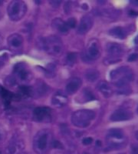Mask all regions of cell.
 Returning a JSON list of instances; mask_svg holds the SVG:
<instances>
[{
	"mask_svg": "<svg viewBox=\"0 0 138 154\" xmlns=\"http://www.w3.org/2000/svg\"><path fill=\"white\" fill-rule=\"evenodd\" d=\"M110 79L118 88H124L133 81V72L128 67H120L110 72Z\"/></svg>",
	"mask_w": 138,
	"mask_h": 154,
	"instance_id": "1",
	"label": "cell"
},
{
	"mask_svg": "<svg viewBox=\"0 0 138 154\" xmlns=\"http://www.w3.org/2000/svg\"><path fill=\"white\" fill-rule=\"evenodd\" d=\"M95 112L90 109H80L75 111L72 116L74 126L79 128H85L90 126L95 118Z\"/></svg>",
	"mask_w": 138,
	"mask_h": 154,
	"instance_id": "2",
	"label": "cell"
},
{
	"mask_svg": "<svg viewBox=\"0 0 138 154\" xmlns=\"http://www.w3.org/2000/svg\"><path fill=\"white\" fill-rule=\"evenodd\" d=\"M40 45L46 53L52 56H58L61 54L63 49V45L61 39L55 35H51L42 39Z\"/></svg>",
	"mask_w": 138,
	"mask_h": 154,
	"instance_id": "3",
	"label": "cell"
},
{
	"mask_svg": "<svg viewBox=\"0 0 138 154\" xmlns=\"http://www.w3.org/2000/svg\"><path fill=\"white\" fill-rule=\"evenodd\" d=\"M27 11L26 5L21 0H14L9 4L7 8L8 16L12 21L20 20L25 15Z\"/></svg>",
	"mask_w": 138,
	"mask_h": 154,
	"instance_id": "4",
	"label": "cell"
},
{
	"mask_svg": "<svg viewBox=\"0 0 138 154\" xmlns=\"http://www.w3.org/2000/svg\"><path fill=\"white\" fill-rule=\"evenodd\" d=\"M110 149H118L124 144V133L119 129H111L107 133Z\"/></svg>",
	"mask_w": 138,
	"mask_h": 154,
	"instance_id": "5",
	"label": "cell"
},
{
	"mask_svg": "<svg viewBox=\"0 0 138 154\" xmlns=\"http://www.w3.org/2000/svg\"><path fill=\"white\" fill-rule=\"evenodd\" d=\"M48 143V133L46 130L39 132L34 140V148L38 152H42L47 148Z\"/></svg>",
	"mask_w": 138,
	"mask_h": 154,
	"instance_id": "6",
	"label": "cell"
},
{
	"mask_svg": "<svg viewBox=\"0 0 138 154\" xmlns=\"http://www.w3.org/2000/svg\"><path fill=\"white\" fill-rule=\"evenodd\" d=\"M100 56V50L97 42H91L82 54V60L84 62H92L96 60Z\"/></svg>",
	"mask_w": 138,
	"mask_h": 154,
	"instance_id": "7",
	"label": "cell"
},
{
	"mask_svg": "<svg viewBox=\"0 0 138 154\" xmlns=\"http://www.w3.org/2000/svg\"><path fill=\"white\" fill-rule=\"evenodd\" d=\"M51 109L49 107H36L33 111V118L38 122H48L51 119Z\"/></svg>",
	"mask_w": 138,
	"mask_h": 154,
	"instance_id": "8",
	"label": "cell"
},
{
	"mask_svg": "<svg viewBox=\"0 0 138 154\" xmlns=\"http://www.w3.org/2000/svg\"><path fill=\"white\" fill-rule=\"evenodd\" d=\"M14 72L17 78L22 82H26L31 78V72L27 66L23 63H19L15 66Z\"/></svg>",
	"mask_w": 138,
	"mask_h": 154,
	"instance_id": "9",
	"label": "cell"
},
{
	"mask_svg": "<svg viewBox=\"0 0 138 154\" xmlns=\"http://www.w3.org/2000/svg\"><path fill=\"white\" fill-rule=\"evenodd\" d=\"M93 18L89 15H85L83 16L81 19L80 23H79L78 28V32L79 34L84 35L86 34L90 29H91L93 26Z\"/></svg>",
	"mask_w": 138,
	"mask_h": 154,
	"instance_id": "10",
	"label": "cell"
},
{
	"mask_svg": "<svg viewBox=\"0 0 138 154\" xmlns=\"http://www.w3.org/2000/svg\"><path fill=\"white\" fill-rule=\"evenodd\" d=\"M132 116L133 115L130 111L124 109H119L110 115V119L113 122H121V121L128 120L131 119Z\"/></svg>",
	"mask_w": 138,
	"mask_h": 154,
	"instance_id": "11",
	"label": "cell"
},
{
	"mask_svg": "<svg viewBox=\"0 0 138 154\" xmlns=\"http://www.w3.org/2000/svg\"><path fill=\"white\" fill-rule=\"evenodd\" d=\"M24 149V143L22 140H15L5 148V154H20Z\"/></svg>",
	"mask_w": 138,
	"mask_h": 154,
	"instance_id": "12",
	"label": "cell"
},
{
	"mask_svg": "<svg viewBox=\"0 0 138 154\" xmlns=\"http://www.w3.org/2000/svg\"><path fill=\"white\" fill-rule=\"evenodd\" d=\"M81 86V80L78 77H73L67 82L65 90L68 94H74Z\"/></svg>",
	"mask_w": 138,
	"mask_h": 154,
	"instance_id": "13",
	"label": "cell"
},
{
	"mask_svg": "<svg viewBox=\"0 0 138 154\" xmlns=\"http://www.w3.org/2000/svg\"><path fill=\"white\" fill-rule=\"evenodd\" d=\"M68 103V97L66 95L63 94L61 92L56 93L51 98V103L54 106L61 108L65 106Z\"/></svg>",
	"mask_w": 138,
	"mask_h": 154,
	"instance_id": "14",
	"label": "cell"
},
{
	"mask_svg": "<svg viewBox=\"0 0 138 154\" xmlns=\"http://www.w3.org/2000/svg\"><path fill=\"white\" fill-rule=\"evenodd\" d=\"M23 38L21 35L17 33L12 34L8 38V44L12 49H19L22 46Z\"/></svg>",
	"mask_w": 138,
	"mask_h": 154,
	"instance_id": "15",
	"label": "cell"
},
{
	"mask_svg": "<svg viewBox=\"0 0 138 154\" xmlns=\"http://www.w3.org/2000/svg\"><path fill=\"white\" fill-rule=\"evenodd\" d=\"M107 53H109L111 57L116 58L117 56H121L123 53H124V48L119 45V44L115 43V42H111L107 45Z\"/></svg>",
	"mask_w": 138,
	"mask_h": 154,
	"instance_id": "16",
	"label": "cell"
},
{
	"mask_svg": "<svg viewBox=\"0 0 138 154\" xmlns=\"http://www.w3.org/2000/svg\"><path fill=\"white\" fill-rule=\"evenodd\" d=\"M52 27L61 34H66L68 32V26L66 22L60 18H56L52 21Z\"/></svg>",
	"mask_w": 138,
	"mask_h": 154,
	"instance_id": "17",
	"label": "cell"
},
{
	"mask_svg": "<svg viewBox=\"0 0 138 154\" xmlns=\"http://www.w3.org/2000/svg\"><path fill=\"white\" fill-rule=\"evenodd\" d=\"M98 89L99 92L103 95L104 97L107 98L110 97L112 94V89L110 86L107 82H104V81H101L98 84Z\"/></svg>",
	"mask_w": 138,
	"mask_h": 154,
	"instance_id": "18",
	"label": "cell"
},
{
	"mask_svg": "<svg viewBox=\"0 0 138 154\" xmlns=\"http://www.w3.org/2000/svg\"><path fill=\"white\" fill-rule=\"evenodd\" d=\"M109 34L111 35L112 36H114L117 38H121V39H123V38H124L125 36H126L125 30L122 27H114V28L111 29L109 31Z\"/></svg>",
	"mask_w": 138,
	"mask_h": 154,
	"instance_id": "19",
	"label": "cell"
},
{
	"mask_svg": "<svg viewBox=\"0 0 138 154\" xmlns=\"http://www.w3.org/2000/svg\"><path fill=\"white\" fill-rule=\"evenodd\" d=\"M86 79L90 82H94L97 80L99 77V72L97 69H87V72H85Z\"/></svg>",
	"mask_w": 138,
	"mask_h": 154,
	"instance_id": "20",
	"label": "cell"
},
{
	"mask_svg": "<svg viewBox=\"0 0 138 154\" xmlns=\"http://www.w3.org/2000/svg\"><path fill=\"white\" fill-rule=\"evenodd\" d=\"M0 96L4 99L5 103H8V102H9L14 98V95L9 91H8L7 89H5L2 86H0Z\"/></svg>",
	"mask_w": 138,
	"mask_h": 154,
	"instance_id": "21",
	"label": "cell"
},
{
	"mask_svg": "<svg viewBox=\"0 0 138 154\" xmlns=\"http://www.w3.org/2000/svg\"><path fill=\"white\" fill-rule=\"evenodd\" d=\"M83 94V98H84V101L88 102V101H91V100H95V96L93 95V93H91L90 90L88 89H84L82 92Z\"/></svg>",
	"mask_w": 138,
	"mask_h": 154,
	"instance_id": "22",
	"label": "cell"
},
{
	"mask_svg": "<svg viewBox=\"0 0 138 154\" xmlns=\"http://www.w3.org/2000/svg\"><path fill=\"white\" fill-rule=\"evenodd\" d=\"M77 59V53H70L67 55L66 57V63L68 65H72L76 61Z\"/></svg>",
	"mask_w": 138,
	"mask_h": 154,
	"instance_id": "23",
	"label": "cell"
},
{
	"mask_svg": "<svg viewBox=\"0 0 138 154\" xmlns=\"http://www.w3.org/2000/svg\"><path fill=\"white\" fill-rule=\"evenodd\" d=\"M16 83V79L12 76H9L7 79H5V84L7 86L12 87Z\"/></svg>",
	"mask_w": 138,
	"mask_h": 154,
	"instance_id": "24",
	"label": "cell"
},
{
	"mask_svg": "<svg viewBox=\"0 0 138 154\" xmlns=\"http://www.w3.org/2000/svg\"><path fill=\"white\" fill-rule=\"evenodd\" d=\"M67 25H68V28H75L76 26V20L75 18H70L68 19V21L66 22Z\"/></svg>",
	"mask_w": 138,
	"mask_h": 154,
	"instance_id": "25",
	"label": "cell"
},
{
	"mask_svg": "<svg viewBox=\"0 0 138 154\" xmlns=\"http://www.w3.org/2000/svg\"><path fill=\"white\" fill-rule=\"evenodd\" d=\"M51 146L53 148H55V149H62L63 148V146L59 141H57V140H54L52 143H51Z\"/></svg>",
	"mask_w": 138,
	"mask_h": 154,
	"instance_id": "26",
	"label": "cell"
},
{
	"mask_svg": "<svg viewBox=\"0 0 138 154\" xmlns=\"http://www.w3.org/2000/svg\"><path fill=\"white\" fill-rule=\"evenodd\" d=\"M54 69H55V67L53 65H49L46 68V70H47V75H51L54 73Z\"/></svg>",
	"mask_w": 138,
	"mask_h": 154,
	"instance_id": "27",
	"label": "cell"
},
{
	"mask_svg": "<svg viewBox=\"0 0 138 154\" xmlns=\"http://www.w3.org/2000/svg\"><path fill=\"white\" fill-rule=\"evenodd\" d=\"M5 130H4L2 126H0V143L5 140Z\"/></svg>",
	"mask_w": 138,
	"mask_h": 154,
	"instance_id": "28",
	"label": "cell"
},
{
	"mask_svg": "<svg viewBox=\"0 0 138 154\" xmlns=\"http://www.w3.org/2000/svg\"><path fill=\"white\" fill-rule=\"evenodd\" d=\"M93 142V140L91 137H86V138H84L82 140V143L84 145H89L91 143Z\"/></svg>",
	"mask_w": 138,
	"mask_h": 154,
	"instance_id": "29",
	"label": "cell"
},
{
	"mask_svg": "<svg viewBox=\"0 0 138 154\" xmlns=\"http://www.w3.org/2000/svg\"><path fill=\"white\" fill-rule=\"evenodd\" d=\"M137 59H138V54H137V53H134V54H131V56L128 57V61L133 62L134 61V60H136Z\"/></svg>",
	"mask_w": 138,
	"mask_h": 154,
	"instance_id": "30",
	"label": "cell"
},
{
	"mask_svg": "<svg viewBox=\"0 0 138 154\" xmlns=\"http://www.w3.org/2000/svg\"><path fill=\"white\" fill-rule=\"evenodd\" d=\"M131 154H138V146H134L131 149Z\"/></svg>",
	"mask_w": 138,
	"mask_h": 154,
	"instance_id": "31",
	"label": "cell"
},
{
	"mask_svg": "<svg viewBox=\"0 0 138 154\" xmlns=\"http://www.w3.org/2000/svg\"><path fill=\"white\" fill-rule=\"evenodd\" d=\"M60 2H61L60 1H59V2H58V1H57V2H55V1H52L51 3V5H53V6H54V7H57V6H58V5H59Z\"/></svg>",
	"mask_w": 138,
	"mask_h": 154,
	"instance_id": "32",
	"label": "cell"
},
{
	"mask_svg": "<svg viewBox=\"0 0 138 154\" xmlns=\"http://www.w3.org/2000/svg\"><path fill=\"white\" fill-rule=\"evenodd\" d=\"M136 137H137V140H138V132L136 133Z\"/></svg>",
	"mask_w": 138,
	"mask_h": 154,
	"instance_id": "33",
	"label": "cell"
},
{
	"mask_svg": "<svg viewBox=\"0 0 138 154\" xmlns=\"http://www.w3.org/2000/svg\"><path fill=\"white\" fill-rule=\"evenodd\" d=\"M137 112H138V107H137Z\"/></svg>",
	"mask_w": 138,
	"mask_h": 154,
	"instance_id": "34",
	"label": "cell"
},
{
	"mask_svg": "<svg viewBox=\"0 0 138 154\" xmlns=\"http://www.w3.org/2000/svg\"><path fill=\"white\" fill-rule=\"evenodd\" d=\"M0 154H1V152H0Z\"/></svg>",
	"mask_w": 138,
	"mask_h": 154,
	"instance_id": "35",
	"label": "cell"
},
{
	"mask_svg": "<svg viewBox=\"0 0 138 154\" xmlns=\"http://www.w3.org/2000/svg\"><path fill=\"white\" fill-rule=\"evenodd\" d=\"M121 154H124V153H121Z\"/></svg>",
	"mask_w": 138,
	"mask_h": 154,
	"instance_id": "36",
	"label": "cell"
}]
</instances>
